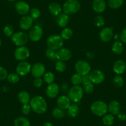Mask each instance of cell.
<instances>
[{"instance_id": "30bf717a", "label": "cell", "mask_w": 126, "mask_h": 126, "mask_svg": "<svg viewBox=\"0 0 126 126\" xmlns=\"http://www.w3.org/2000/svg\"><path fill=\"white\" fill-rule=\"evenodd\" d=\"M89 77L93 84H100L105 80V74L103 71L99 69H95L90 72Z\"/></svg>"}, {"instance_id": "8fae6325", "label": "cell", "mask_w": 126, "mask_h": 126, "mask_svg": "<svg viewBox=\"0 0 126 126\" xmlns=\"http://www.w3.org/2000/svg\"><path fill=\"white\" fill-rule=\"evenodd\" d=\"M30 72L35 78H42L46 72L45 66L41 63H35L32 66Z\"/></svg>"}, {"instance_id": "681fc988", "label": "cell", "mask_w": 126, "mask_h": 126, "mask_svg": "<svg viewBox=\"0 0 126 126\" xmlns=\"http://www.w3.org/2000/svg\"><path fill=\"white\" fill-rule=\"evenodd\" d=\"M43 126H53V124L51 122H47L43 124Z\"/></svg>"}, {"instance_id": "9a60e30c", "label": "cell", "mask_w": 126, "mask_h": 126, "mask_svg": "<svg viewBox=\"0 0 126 126\" xmlns=\"http://www.w3.org/2000/svg\"><path fill=\"white\" fill-rule=\"evenodd\" d=\"M113 37L112 27H105L100 32V38L103 42H109Z\"/></svg>"}, {"instance_id": "cb8c5ba5", "label": "cell", "mask_w": 126, "mask_h": 126, "mask_svg": "<svg viewBox=\"0 0 126 126\" xmlns=\"http://www.w3.org/2000/svg\"><path fill=\"white\" fill-rule=\"evenodd\" d=\"M18 100L20 103H21L22 105L25 104H29L30 101V94L26 91H21L18 93L17 95Z\"/></svg>"}, {"instance_id": "5b68a950", "label": "cell", "mask_w": 126, "mask_h": 126, "mask_svg": "<svg viewBox=\"0 0 126 126\" xmlns=\"http://www.w3.org/2000/svg\"><path fill=\"white\" fill-rule=\"evenodd\" d=\"M47 47L49 48L57 51L63 48L64 45V40L60 35H51L47 40Z\"/></svg>"}, {"instance_id": "ffe728a7", "label": "cell", "mask_w": 126, "mask_h": 126, "mask_svg": "<svg viewBox=\"0 0 126 126\" xmlns=\"http://www.w3.org/2000/svg\"><path fill=\"white\" fill-rule=\"evenodd\" d=\"M71 105V101L69 98L65 95L59 96L57 100V105L58 108L63 110H67Z\"/></svg>"}, {"instance_id": "4316f807", "label": "cell", "mask_w": 126, "mask_h": 126, "mask_svg": "<svg viewBox=\"0 0 126 126\" xmlns=\"http://www.w3.org/2000/svg\"><path fill=\"white\" fill-rule=\"evenodd\" d=\"M80 112L79 108L76 103L71 104L67 109V112L69 115L72 117H76L79 115Z\"/></svg>"}, {"instance_id": "7c38bea8", "label": "cell", "mask_w": 126, "mask_h": 126, "mask_svg": "<svg viewBox=\"0 0 126 126\" xmlns=\"http://www.w3.org/2000/svg\"><path fill=\"white\" fill-rule=\"evenodd\" d=\"M32 66L27 61H20L16 66V73L19 76H25L31 71Z\"/></svg>"}, {"instance_id": "74e56055", "label": "cell", "mask_w": 126, "mask_h": 126, "mask_svg": "<svg viewBox=\"0 0 126 126\" xmlns=\"http://www.w3.org/2000/svg\"><path fill=\"white\" fill-rule=\"evenodd\" d=\"M29 14H30V16L31 17L32 19L35 20V19H38L40 17L41 12L40 9H38V8H33L30 10Z\"/></svg>"}, {"instance_id": "836d02e7", "label": "cell", "mask_w": 126, "mask_h": 126, "mask_svg": "<svg viewBox=\"0 0 126 126\" xmlns=\"http://www.w3.org/2000/svg\"><path fill=\"white\" fill-rule=\"evenodd\" d=\"M52 115L56 119H62L64 116V112L59 108H55L52 111Z\"/></svg>"}, {"instance_id": "60d3db41", "label": "cell", "mask_w": 126, "mask_h": 126, "mask_svg": "<svg viewBox=\"0 0 126 126\" xmlns=\"http://www.w3.org/2000/svg\"><path fill=\"white\" fill-rule=\"evenodd\" d=\"M83 92L87 93H91L94 90V85L92 82L86 83L83 85Z\"/></svg>"}, {"instance_id": "603a6c76", "label": "cell", "mask_w": 126, "mask_h": 126, "mask_svg": "<svg viewBox=\"0 0 126 126\" xmlns=\"http://www.w3.org/2000/svg\"><path fill=\"white\" fill-rule=\"evenodd\" d=\"M69 21V15L65 13H62L58 16L56 23L59 27L61 28H64L67 25Z\"/></svg>"}, {"instance_id": "f35d334b", "label": "cell", "mask_w": 126, "mask_h": 126, "mask_svg": "<svg viewBox=\"0 0 126 126\" xmlns=\"http://www.w3.org/2000/svg\"><path fill=\"white\" fill-rule=\"evenodd\" d=\"M55 68L57 71L59 72H64L66 69V64L64 62L61 61H58L56 63Z\"/></svg>"}, {"instance_id": "7bdbcfd3", "label": "cell", "mask_w": 126, "mask_h": 126, "mask_svg": "<svg viewBox=\"0 0 126 126\" xmlns=\"http://www.w3.org/2000/svg\"><path fill=\"white\" fill-rule=\"evenodd\" d=\"M8 76L7 70L4 67L0 66V80H4L6 79Z\"/></svg>"}, {"instance_id": "7402d4cb", "label": "cell", "mask_w": 126, "mask_h": 126, "mask_svg": "<svg viewBox=\"0 0 126 126\" xmlns=\"http://www.w3.org/2000/svg\"><path fill=\"white\" fill-rule=\"evenodd\" d=\"M48 10L49 13L54 16H58L63 11V7L58 3L53 2L51 3L48 6Z\"/></svg>"}, {"instance_id": "e575fe53", "label": "cell", "mask_w": 126, "mask_h": 126, "mask_svg": "<svg viewBox=\"0 0 126 126\" xmlns=\"http://www.w3.org/2000/svg\"><path fill=\"white\" fill-rule=\"evenodd\" d=\"M3 32L6 37H11L14 33V27H13V25L8 24V25H5L4 27L3 28Z\"/></svg>"}, {"instance_id": "816d5d0a", "label": "cell", "mask_w": 126, "mask_h": 126, "mask_svg": "<svg viewBox=\"0 0 126 126\" xmlns=\"http://www.w3.org/2000/svg\"><path fill=\"white\" fill-rule=\"evenodd\" d=\"M8 1H14L16 0H8Z\"/></svg>"}, {"instance_id": "1f68e13d", "label": "cell", "mask_w": 126, "mask_h": 126, "mask_svg": "<svg viewBox=\"0 0 126 126\" xmlns=\"http://www.w3.org/2000/svg\"><path fill=\"white\" fill-rule=\"evenodd\" d=\"M54 79H55L54 75L51 72H45V74L43 76V82L48 83V85L53 83L54 81Z\"/></svg>"}, {"instance_id": "bcb514c9", "label": "cell", "mask_w": 126, "mask_h": 126, "mask_svg": "<svg viewBox=\"0 0 126 126\" xmlns=\"http://www.w3.org/2000/svg\"><path fill=\"white\" fill-rule=\"evenodd\" d=\"M92 82L90 80V79L89 77V75H86V76H82V84L84 85L86 83H90Z\"/></svg>"}, {"instance_id": "277c9868", "label": "cell", "mask_w": 126, "mask_h": 126, "mask_svg": "<svg viewBox=\"0 0 126 126\" xmlns=\"http://www.w3.org/2000/svg\"><path fill=\"white\" fill-rule=\"evenodd\" d=\"M83 96V90L80 85H74L68 92V97L71 101L79 103L80 101Z\"/></svg>"}, {"instance_id": "8992f818", "label": "cell", "mask_w": 126, "mask_h": 126, "mask_svg": "<svg viewBox=\"0 0 126 126\" xmlns=\"http://www.w3.org/2000/svg\"><path fill=\"white\" fill-rule=\"evenodd\" d=\"M11 40L18 47L25 46L29 41V35L24 32H18L14 33L11 37Z\"/></svg>"}, {"instance_id": "f546056e", "label": "cell", "mask_w": 126, "mask_h": 126, "mask_svg": "<svg viewBox=\"0 0 126 126\" xmlns=\"http://www.w3.org/2000/svg\"><path fill=\"white\" fill-rule=\"evenodd\" d=\"M124 0H108V4L110 8L116 9L122 6Z\"/></svg>"}, {"instance_id": "6da1fadb", "label": "cell", "mask_w": 126, "mask_h": 126, "mask_svg": "<svg viewBox=\"0 0 126 126\" xmlns=\"http://www.w3.org/2000/svg\"><path fill=\"white\" fill-rule=\"evenodd\" d=\"M32 110L38 114H42L47 111L48 105L45 99L42 96L37 95L32 98L29 103Z\"/></svg>"}, {"instance_id": "52a82bcc", "label": "cell", "mask_w": 126, "mask_h": 126, "mask_svg": "<svg viewBox=\"0 0 126 126\" xmlns=\"http://www.w3.org/2000/svg\"><path fill=\"white\" fill-rule=\"evenodd\" d=\"M75 69L76 72L80 76L88 75L91 72V66L89 63L85 60H79L76 63Z\"/></svg>"}, {"instance_id": "e0dca14e", "label": "cell", "mask_w": 126, "mask_h": 126, "mask_svg": "<svg viewBox=\"0 0 126 126\" xmlns=\"http://www.w3.org/2000/svg\"><path fill=\"white\" fill-rule=\"evenodd\" d=\"M107 4L105 0H93L92 2V8L98 14L103 13L106 9Z\"/></svg>"}, {"instance_id": "b9f144b4", "label": "cell", "mask_w": 126, "mask_h": 126, "mask_svg": "<svg viewBox=\"0 0 126 126\" xmlns=\"http://www.w3.org/2000/svg\"><path fill=\"white\" fill-rule=\"evenodd\" d=\"M32 108L29 104H25L23 105L21 108V111L23 114L28 115L31 112Z\"/></svg>"}, {"instance_id": "83f0119b", "label": "cell", "mask_w": 126, "mask_h": 126, "mask_svg": "<svg viewBox=\"0 0 126 126\" xmlns=\"http://www.w3.org/2000/svg\"><path fill=\"white\" fill-rule=\"evenodd\" d=\"M73 30L69 27H66L63 29L61 32V37L64 40H69L73 36Z\"/></svg>"}, {"instance_id": "2e32d148", "label": "cell", "mask_w": 126, "mask_h": 126, "mask_svg": "<svg viewBox=\"0 0 126 126\" xmlns=\"http://www.w3.org/2000/svg\"><path fill=\"white\" fill-rule=\"evenodd\" d=\"M33 19H32L30 16H24L19 21V27L22 30H30L33 26Z\"/></svg>"}, {"instance_id": "ab89813d", "label": "cell", "mask_w": 126, "mask_h": 126, "mask_svg": "<svg viewBox=\"0 0 126 126\" xmlns=\"http://www.w3.org/2000/svg\"><path fill=\"white\" fill-rule=\"evenodd\" d=\"M46 56L48 58V59H51V60L54 61L56 59V51L54 49H51V48H48L45 51Z\"/></svg>"}, {"instance_id": "3957f363", "label": "cell", "mask_w": 126, "mask_h": 126, "mask_svg": "<svg viewBox=\"0 0 126 126\" xmlns=\"http://www.w3.org/2000/svg\"><path fill=\"white\" fill-rule=\"evenodd\" d=\"M80 9V3L78 0H67L63 4V10L67 15L75 14Z\"/></svg>"}, {"instance_id": "ee69618b", "label": "cell", "mask_w": 126, "mask_h": 126, "mask_svg": "<svg viewBox=\"0 0 126 126\" xmlns=\"http://www.w3.org/2000/svg\"><path fill=\"white\" fill-rule=\"evenodd\" d=\"M43 83V80L42 78H35L33 81V85L36 88H40Z\"/></svg>"}, {"instance_id": "4dcf8cb0", "label": "cell", "mask_w": 126, "mask_h": 126, "mask_svg": "<svg viewBox=\"0 0 126 126\" xmlns=\"http://www.w3.org/2000/svg\"><path fill=\"white\" fill-rule=\"evenodd\" d=\"M112 83L117 88H121L124 85V80L120 75H117L112 79Z\"/></svg>"}, {"instance_id": "4fadbf2b", "label": "cell", "mask_w": 126, "mask_h": 126, "mask_svg": "<svg viewBox=\"0 0 126 126\" xmlns=\"http://www.w3.org/2000/svg\"><path fill=\"white\" fill-rule=\"evenodd\" d=\"M56 59L58 61L65 62L67 61L72 58V51L69 49L66 48H61L56 51Z\"/></svg>"}, {"instance_id": "7dc6e473", "label": "cell", "mask_w": 126, "mask_h": 126, "mask_svg": "<svg viewBox=\"0 0 126 126\" xmlns=\"http://www.w3.org/2000/svg\"><path fill=\"white\" fill-rule=\"evenodd\" d=\"M117 118L120 121H125L126 120V114L124 112H121L117 114Z\"/></svg>"}, {"instance_id": "f1b7e54d", "label": "cell", "mask_w": 126, "mask_h": 126, "mask_svg": "<svg viewBox=\"0 0 126 126\" xmlns=\"http://www.w3.org/2000/svg\"><path fill=\"white\" fill-rule=\"evenodd\" d=\"M103 122L106 126H111L114 123V117L111 114H106L103 117Z\"/></svg>"}, {"instance_id": "44dd1931", "label": "cell", "mask_w": 126, "mask_h": 126, "mask_svg": "<svg viewBox=\"0 0 126 126\" xmlns=\"http://www.w3.org/2000/svg\"><path fill=\"white\" fill-rule=\"evenodd\" d=\"M108 110L110 114L112 115H117L121 111V105L119 101L112 100L109 103L108 105Z\"/></svg>"}, {"instance_id": "f6af8a7d", "label": "cell", "mask_w": 126, "mask_h": 126, "mask_svg": "<svg viewBox=\"0 0 126 126\" xmlns=\"http://www.w3.org/2000/svg\"><path fill=\"white\" fill-rule=\"evenodd\" d=\"M119 38L122 43L126 44V27L122 30L121 33H120Z\"/></svg>"}, {"instance_id": "d590c367", "label": "cell", "mask_w": 126, "mask_h": 126, "mask_svg": "<svg viewBox=\"0 0 126 126\" xmlns=\"http://www.w3.org/2000/svg\"><path fill=\"white\" fill-rule=\"evenodd\" d=\"M71 80L74 85H79L80 84L82 83V76L77 73L74 74L72 75V76L71 77Z\"/></svg>"}, {"instance_id": "d6986e66", "label": "cell", "mask_w": 126, "mask_h": 126, "mask_svg": "<svg viewBox=\"0 0 126 126\" xmlns=\"http://www.w3.org/2000/svg\"><path fill=\"white\" fill-rule=\"evenodd\" d=\"M112 69H113L114 72H115L117 75L122 74L126 70V62L121 59L116 61L114 63Z\"/></svg>"}, {"instance_id": "5bb4252c", "label": "cell", "mask_w": 126, "mask_h": 126, "mask_svg": "<svg viewBox=\"0 0 126 126\" xmlns=\"http://www.w3.org/2000/svg\"><path fill=\"white\" fill-rule=\"evenodd\" d=\"M15 9L18 14L24 16L29 14L30 8L27 3L24 1H20L16 4Z\"/></svg>"}, {"instance_id": "d4e9b609", "label": "cell", "mask_w": 126, "mask_h": 126, "mask_svg": "<svg viewBox=\"0 0 126 126\" xmlns=\"http://www.w3.org/2000/svg\"><path fill=\"white\" fill-rule=\"evenodd\" d=\"M112 51L115 54H122V52L124 51V47L123 43L119 41H116L112 45Z\"/></svg>"}, {"instance_id": "c3c4849f", "label": "cell", "mask_w": 126, "mask_h": 126, "mask_svg": "<svg viewBox=\"0 0 126 126\" xmlns=\"http://www.w3.org/2000/svg\"><path fill=\"white\" fill-rule=\"evenodd\" d=\"M87 56L88 57V58H89V59H93V58H94V55H93V54H92V53H87Z\"/></svg>"}, {"instance_id": "f5cc1de1", "label": "cell", "mask_w": 126, "mask_h": 126, "mask_svg": "<svg viewBox=\"0 0 126 126\" xmlns=\"http://www.w3.org/2000/svg\"></svg>"}, {"instance_id": "9c48e42d", "label": "cell", "mask_w": 126, "mask_h": 126, "mask_svg": "<svg viewBox=\"0 0 126 126\" xmlns=\"http://www.w3.org/2000/svg\"><path fill=\"white\" fill-rule=\"evenodd\" d=\"M30 50L27 47H18L15 50L14 56L15 59L19 61H24L26 60L30 56Z\"/></svg>"}, {"instance_id": "d6a6232c", "label": "cell", "mask_w": 126, "mask_h": 126, "mask_svg": "<svg viewBox=\"0 0 126 126\" xmlns=\"http://www.w3.org/2000/svg\"><path fill=\"white\" fill-rule=\"evenodd\" d=\"M6 79L9 83L15 84L20 80V76L17 73H11L8 74Z\"/></svg>"}, {"instance_id": "ac0fdd59", "label": "cell", "mask_w": 126, "mask_h": 126, "mask_svg": "<svg viewBox=\"0 0 126 126\" xmlns=\"http://www.w3.org/2000/svg\"><path fill=\"white\" fill-rule=\"evenodd\" d=\"M59 93V87L55 83L49 84L46 89V94L49 98H54L57 97Z\"/></svg>"}, {"instance_id": "8d00e7d4", "label": "cell", "mask_w": 126, "mask_h": 126, "mask_svg": "<svg viewBox=\"0 0 126 126\" xmlns=\"http://www.w3.org/2000/svg\"><path fill=\"white\" fill-rule=\"evenodd\" d=\"M105 19L102 16H97L94 17V20H93V23H94V25L97 27H102L104 25H105Z\"/></svg>"}, {"instance_id": "7a4b0ae2", "label": "cell", "mask_w": 126, "mask_h": 126, "mask_svg": "<svg viewBox=\"0 0 126 126\" xmlns=\"http://www.w3.org/2000/svg\"><path fill=\"white\" fill-rule=\"evenodd\" d=\"M90 110L93 114L100 117L105 116L108 111L107 104L101 100L93 102L90 106Z\"/></svg>"}, {"instance_id": "f907efd6", "label": "cell", "mask_w": 126, "mask_h": 126, "mask_svg": "<svg viewBox=\"0 0 126 126\" xmlns=\"http://www.w3.org/2000/svg\"><path fill=\"white\" fill-rule=\"evenodd\" d=\"M1 44H2V41H1V39L0 38V47L1 46Z\"/></svg>"}, {"instance_id": "484cf974", "label": "cell", "mask_w": 126, "mask_h": 126, "mask_svg": "<svg viewBox=\"0 0 126 126\" xmlns=\"http://www.w3.org/2000/svg\"><path fill=\"white\" fill-rule=\"evenodd\" d=\"M14 126H30V121L23 116L18 117L14 120Z\"/></svg>"}, {"instance_id": "ba28073f", "label": "cell", "mask_w": 126, "mask_h": 126, "mask_svg": "<svg viewBox=\"0 0 126 126\" xmlns=\"http://www.w3.org/2000/svg\"><path fill=\"white\" fill-rule=\"evenodd\" d=\"M43 35V30L41 27L34 25L29 30V38L32 42H37L40 40Z\"/></svg>"}]
</instances>
